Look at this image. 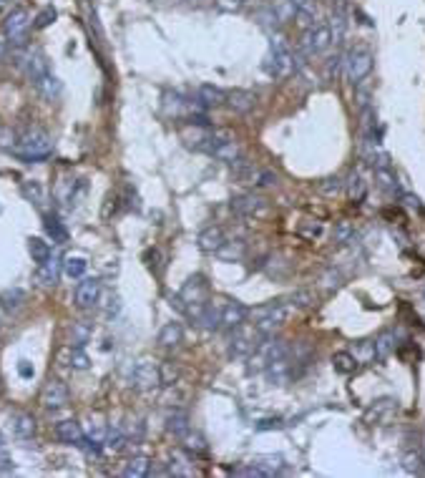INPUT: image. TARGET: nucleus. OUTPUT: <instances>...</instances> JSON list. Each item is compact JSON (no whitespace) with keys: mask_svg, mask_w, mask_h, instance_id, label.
<instances>
[{"mask_svg":"<svg viewBox=\"0 0 425 478\" xmlns=\"http://www.w3.org/2000/svg\"><path fill=\"white\" fill-rule=\"evenodd\" d=\"M171 305H174L176 310H182L184 315L196 320L202 315L204 307L209 305V284H207V279H204L202 275L189 277L187 282H184L182 290H179V295L171 297Z\"/></svg>","mask_w":425,"mask_h":478,"instance_id":"nucleus-1","label":"nucleus"},{"mask_svg":"<svg viewBox=\"0 0 425 478\" xmlns=\"http://www.w3.org/2000/svg\"><path fill=\"white\" fill-rule=\"evenodd\" d=\"M294 310H297L294 302L277 300V302H267V305L257 307V310H249V315L254 318V327L267 338V335H274V330L285 325L287 320L294 315Z\"/></svg>","mask_w":425,"mask_h":478,"instance_id":"nucleus-2","label":"nucleus"},{"mask_svg":"<svg viewBox=\"0 0 425 478\" xmlns=\"http://www.w3.org/2000/svg\"><path fill=\"white\" fill-rule=\"evenodd\" d=\"M232 174L234 179L244 187H249L252 192H259V189H272L279 184L277 174L272 169H265V167H257V164H249V161L239 156L234 164H232Z\"/></svg>","mask_w":425,"mask_h":478,"instance_id":"nucleus-3","label":"nucleus"},{"mask_svg":"<svg viewBox=\"0 0 425 478\" xmlns=\"http://www.w3.org/2000/svg\"><path fill=\"white\" fill-rule=\"evenodd\" d=\"M50 149H53V141H50L48 134L41 131V129H28V131L18 139V144H15L18 159H23L26 164H38V161L48 159Z\"/></svg>","mask_w":425,"mask_h":478,"instance_id":"nucleus-4","label":"nucleus"},{"mask_svg":"<svg viewBox=\"0 0 425 478\" xmlns=\"http://www.w3.org/2000/svg\"><path fill=\"white\" fill-rule=\"evenodd\" d=\"M204 154H209V156H214L216 161H224V164H234L242 156V149H239L237 136L229 129H211Z\"/></svg>","mask_w":425,"mask_h":478,"instance_id":"nucleus-5","label":"nucleus"},{"mask_svg":"<svg viewBox=\"0 0 425 478\" xmlns=\"http://www.w3.org/2000/svg\"><path fill=\"white\" fill-rule=\"evenodd\" d=\"M265 68L270 76L274 78H287L294 71V53L285 43L282 35H272L270 41V56H267Z\"/></svg>","mask_w":425,"mask_h":478,"instance_id":"nucleus-6","label":"nucleus"},{"mask_svg":"<svg viewBox=\"0 0 425 478\" xmlns=\"http://www.w3.org/2000/svg\"><path fill=\"white\" fill-rule=\"evenodd\" d=\"M265 340V335L259 333L254 325L242 322L239 327L232 330V342H229V358H249L257 345Z\"/></svg>","mask_w":425,"mask_h":478,"instance_id":"nucleus-7","label":"nucleus"},{"mask_svg":"<svg viewBox=\"0 0 425 478\" xmlns=\"http://www.w3.org/2000/svg\"><path fill=\"white\" fill-rule=\"evenodd\" d=\"M30 23L33 21H30V13L26 8H13L8 13L6 21H3V35H6V41L13 43V46H23L26 35L30 30Z\"/></svg>","mask_w":425,"mask_h":478,"instance_id":"nucleus-8","label":"nucleus"},{"mask_svg":"<svg viewBox=\"0 0 425 478\" xmlns=\"http://www.w3.org/2000/svg\"><path fill=\"white\" fill-rule=\"evenodd\" d=\"M229 209L237 217H247V219H259L270 212V201L265 199L257 192H247V194H239L229 201Z\"/></svg>","mask_w":425,"mask_h":478,"instance_id":"nucleus-9","label":"nucleus"},{"mask_svg":"<svg viewBox=\"0 0 425 478\" xmlns=\"http://www.w3.org/2000/svg\"><path fill=\"white\" fill-rule=\"evenodd\" d=\"M332 46V33H330V26H312V28H307L305 35H302L300 41V53H305V56H320V53H325V50Z\"/></svg>","mask_w":425,"mask_h":478,"instance_id":"nucleus-10","label":"nucleus"},{"mask_svg":"<svg viewBox=\"0 0 425 478\" xmlns=\"http://www.w3.org/2000/svg\"><path fill=\"white\" fill-rule=\"evenodd\" d=\"M345 68H348V78L355 86H360L372 71V53L368 48H352L345 58Z\"/></svg>","mask_w":425,"mask_h":478,"instance_id":"nucleus-11","label":"nucleus"},{"mask_svg":"<svg viewBox=\"0 0 425 478\" xmlns=\"http://www.w3.org/2000/svg\"><path fill=\"white\" fill-rule=\"evenodd\" d=\"M161 367L151 360H139L131 367V385L136 390H153L161 385Z\"/></svg>","mask_w":425,"mask_h":478,"instance_id":"nucleus-12","label":"nucleus"},{"mask_svg":"<svg viewBox=\"0 0 425 478\" xmlns=\"http://www.w3.org/2000/svg\"><path fill=\"white\" fill-rule=\"evenodd\" d=\"M41 405L46 410H61L68 405V388H66V383L56 380V378H50L46 385H43L41 390Z\"/></svg>","mask_w":425,"mask_h":478,"instance_id":"nucleus-13","label":"nucleus"},{"mask_svg":"<svg viewBox=\"0 0 425 478\" xmlns=\"http://www.w3.org/2000/svg\"><path fill=\"white\" fill-rule=\"evenodd\" d=\"M224 106L234 113H249L252 109L257 106V93H252V91H247V89H232V91H227Z\"/></svg>","mask_w":425,"mask_h":478,"instance_id":"nucleus-14","label":"nucleus"},{"mask_svg":"<svg viewBox=\"0 0 425 478\" xmlns=\"http://www.w3.org/2000/svg\"><path fill=\"white\" fill-rule=\"evenodd\" d=\"M98 297H101V282H98L96 277H86V279L78 282V287H76V305L78 307L88 310V307L96 305Z\"/></svg>","mask_w":425,"mask_h":478,"instance_id":"nucleus-15","label":"nucleus"},{"mask_svg":"<svg viewBox=\"0 0 425 478\" xmlns=\"http://www.w3.org/2000/svg\"><path fill=\"white\" fill-rule=\"evenodd\" d=\"M196 244H199V250L207 252V255H216V252L227 244V235H224L222 227H207V229L199 232Z\"/></svg>","mask_w":425,"mask_h":478,"instance_id":"nucleus-16","label":"nucleus"},{"mask_svg":"<svg viewBox=\"0 0 425 478\" xmlns=\"http://www.w3.org/2000/svg\"><path fill=\"white\" fill-rule=\"evenodd\" d=\"M224 98H227V91H222L219 86L204 84L196 91V106L209 111V109H216V106H224Z\"/></svg>","mask_w":425,"mask_h":478,"instance_id":"nucleus-17","label":"nucleus"},{"mask_svg":"<svg viewBox=\"0 0 425 478\" xmlns=\"http://www.w3.org/2000/svg\"><path fill=\"white\" fill-rule=\"evenodd\" d=\"M249 318V307L242 305V302H227L222 307V327L224 330H234L239 327L242 322H247Z\"/></svg>","mask_w":425,"mask_h":478,"instance_id":"nucleus-18","label":"nucleus"},{"mask_svg":"<svg viewBox=\"0 0 425 478\" xmlns=\"http://www.w3.org/2000/svg\"><path fill=\"white\" fill-rule=\"evenodd\" d=\"M56 438L66 445H81L86 436L78 421H61L56 423Z\"/></svg>","mask_w":425,"mask_h":478,"instance_id":"nucleus-19","label":"nucleus"},{"mask_svg":"<svg viewBox=\"0 0 425 478\" xmlns=\"http://www.w3.org/2000/svg\"><path fill=\"white\" fill-rule=\"evenodd\" d=\"M10 428H13V436L21 438V441H28L35 436V418L28 413H13L10 416Z\"/></svg>","mask_w":425,"mask_h":478,"instance_id":"nucleus-20","label":"nucleus"},{"mask_svg":"<svg viewBox=\"0 0 425 478\" xmlns=\"http://www.w3.org/2000/svg\"><path fill=\"white\" fill-rule=\"evenodd\" d=\"M345 187H348V196L355 204H360V201L368 196V179H365L363 169H352V174H350V179L345 181Z\"/></svg>","mask_w":425,"mask_h":478,"instance_id":"nucleus-21","label":"nucleus"},{"mask_svg":"<svg viewBox=\"0 0 425 478\" xmlns=\"http://www.w3.org/2000/svg\"><path fill=\"white\" fill-rule=\"evenodd\" d=\"M191 430V423H189V413L187 410H171L167 416V433L174 438H184Z\"/></svg>","mask_w":425,"mask_h":478,"instance_id":"nucleus-22","label":"nucleus"},{"mask_svg":"<svg viewBox=\"0 0 425 478\" xmlns=\"http://www.w3.org/2000/svg\"><path fill=\"white\" fill-rule=\"evenodd\" d=\"M61 270H63V259H61V257L50 255V259H46L43 264H38V282L46 284V287L56 284Z\"/></svg>","mask_w":425,"mask_h":478,"instance_id":"nucleus-23","label":"nucleus"},{"mask_svg":"<svg viewBox=\"0 0 425 478\" xmlns=\"http://www.w3.org/2000/svg\"><path fill=\"white\" fill-rule=\"evenodd\" d=\"M26 300H28V295H26V290H21V287H8V290L0 292V307L6 312H10V315L23 310Z\"/></svg>","mask_w":425,"mask_h":478,"instance_id":"nucleus-24","label":"nucleus"},{"mask_svg":"<svg viewBox=\"0 0 425 478\" xmlns=\"http://www.w3.org/2000/svg\"><path fill=\"white\" fill-rule=\"evenodd\" d=\"M33 86H35V91H38V93H41L43 98H46V101H53V98H58L61 96V81H58L56 76H53V73H43L41 78H35L33 81Z\"/></svg>","mask_w":425,"mask_h":478,"instance_id":"nucleus-25","label":"nucleus"},{"mask_svg":"<svg viewBox=\"0 0 425 478\" xmlns=\"http://www.w3.org/2000/svg\"><path fill=\"white\" fill-rule=\"evenodd\" d=\"M184 340V327L182 322H167L159 333V345L161 347H179Z\"/></svg>","mask_w":425,"mask_h":478,"instance_id":"nucleus-26","label":"nucleus"},{"mask_svg":"<svg viewBox=\"0 0 425 478\" xmlns=\"http://www.w3.org/2000/svg\"><path fill=\"white\" fill-rule=\"evenodd\" d=\"M393 353H395V333L385 330V333L377 335L375 342H372V355H375L377 360H385V358H390Z\"/></svg>","mask_w":425,"mask_h":478,"instance_id":"nucleus-27","label":"nucleus"},{"mask_svg":"<svg viewBox=\"0 0 425 478\" xmlns=\"http://www.w3.org/2000/svg\"><path fill=\"white\" fill-rule=\"evenodd\" d=\"M270 13H272L274 23L282 26V23H290L297 15V8L292 6V0H274L270 6Z\"/></svg>","mask_w":425,"mask_h":478,"instance_id":"nucleus-28","label":"nucleus"},{"mask_svg":"<svg viewBox=\"0 0 425 478\" xmlns=\"http://www.w3.org/2000/svg\"><path fill=\"white\" fill-rule=\"evenodd\" d=\"M151 471V458L149 456H133L124 468V476L126 478H144L149 476Z\"/></svg>","mask_w":425,"mask_h":478,"instance_id":"nucleus-29","label":"nucleus"},{"mask_svg":"<svg viewBox=\"0 0 425 478\" xmlns=\"http://www.w3.org/2000/svg\"><path fill=\"white\" fill-rule=\"evenodd\" d=\"M196 322H199L204 330H209V333L211 330H219V327H222V307H214L209 302V305L202 310V315L196 318Z\"/></svg>","mask_w":425,"mask_h":478,"instance_id":"nucleus-30","label":"nucleus"},{"mask_svg":"<svg viewBox=\"0 0 425 478\" xmlns=\"http://www.w3.org/2000/svg\"><path fill=\"white\" fill-rule=\"evenodd\" d=\"M43 227H46L48 237H50V239H53L56 244L68 242V232H66V227H63V222L58 219L56 214H46V222H43Z\"/></svg>","mask_w":425,"mask_h":478,"instance_id":"nucleus-31","label":"nucleus"},{"mask_svg":"<svg viewBox=\"0 0 425 478\" xmlns=\"http://www.w3.org/2000/svg\"><path fill=\"white\" fill-rule=\"evenodd\" d=\"M372 169H375L377 187L385 189V192H390V194H395V192H397V176H395V172L390 169V164H388V167H372Z\"/></svg>","mask_w":425,"mask_h":478,"instance_id":"nucleus-32","label":"nucleus"},{"mask_svg":"<svg viewBox=\"0 0 425 478\" xmlns=\"http://www.w3.org/2000/svg\"><path fill=\"white\" fill-rule=\"evenodd\" d=\"M28 252H30V257H33L35 264H43L46 259H50V255H53L50 244L43 242L41 237H30V239H28Z\"/></svg>","mask_w":425,"mask_h":478,"instance_id":"nucleus-33","label":"nucleus"},{"mask_svg":"<svg viewBox=\"0 0 425 478\" xmlns=\"http://www.w3.org/2000/svg\"><path fill=\"white\" fill-rule=\"evenodd\" d=\"M86 267H88V262H86L84 257H73L68 255L66 259H63V275L70 279H78L86 275Z\"/></svg>","mask_w":425,"mask_h":478,"instance_id":"nucleus-34","label":"nucleus"},{"mask_svg":"<svg viewBox=\"0 0 425 478\" xmlns=\"http://www.w3.org/2000/svg\"><path fill=\"white\" fill-rule=\"evenodd\" d=\"M332 367L340 375H350L357 370V360L350 353H334L332 355Z\"/></svg>","mask_w":425,"mask_h":478,"instance_id":"nucleus-35","label":"nucleus"},{"mask_svg":"<svg viewBox=\"0 0 425 478\" xmlns=\"http://www.w3.org/2000/svg\"><path fill=\"white\" fill-rule=\"evenodd\" d=\"M352 237H355V227L350 222H337L332 229V242L334 244H348L352 242Z\"/></svg>","mask_w":425,"mask_h":478,"instance_id":"nucleus-36","label":"nucleus"},{"mask_svg":"<svg viewBox=\"0 0 425 478\" xmlns=\"http://www.w3.org/2000/svg\"><path fill=\"white\" fill-rule=\"evenodd\" d=\"M106 448L113 450V453H121L126 448V433L121 428H108V436H106Z\"/></svg>","mask_w":425,"mask_h":478,"instance_id":"nucleus-37","label":"nucleus"},{"mask_svg":"<svg viewBox=\"0 0 425 478\" xmlns=\"http://www.w3.org/2000/svg\"><path fill=\"white\" fill-rule=\"evenodd\" d=\"M68 365L73 367V370H86V367L91 365L88 355L84 353V347L70 345V350H68Z\"/></svg>","mask_w":425,"mask_h":478,"instance_id":"nucleus-38","label":"nucleus"},{"mask_svg":"<svg viewBox=\"0 0 425 478\" xmlns=\"http://www.w3.org/2000/svg\"><path fill=\"white\" fill-rule=\"evenodd\" d=\"M400 463H403L405 473H420V471H423V458H420V453H415V450H408V453H403Z\"/></svg>","mask_w":425,"mask_h":478,"instance_id":"nucleus-39","label":"nucleus"},{"mask_svg":"<svg viewBox=\"0 0 425 478\" xmlns=\"http://www.w3.org/2000/svg\"><path fill=\"white\" fill-rule=\"evenodd\" d=\"M23 194H26V199L28 201L38 204V207L46 201V192H43V187L38 184V181H26V184H23Z\"/></svg>","mask_w":425,"mask_h":478,"instance_id":"nucleus-40","label":"nucleus"},{"mask_svg":"<svg viewBox=\"0 0 425 478\" xmlns=\"http://www.w3.org/2000/svg\"><path fill=\"white\" fill-rule=\"evenodd\" d=\"M182 441H184V448H187L189 453H207V441H204L199 433H191V430H189Z\"/></svg>","mask_w":425,"mask_h":478,"instance_id":"nucleus-41","label":"nucleus"},{"mask_svg":"<svg viewBox=\"0 0 425 478\" xmlns=\"http://www.w3.org/2000/svg\"><path fill=\"white\" fill-rule=\"evenodd\" d=\"M345 189V181L340 179V176H328V179L320 181V192L325 196H337Z\"/></svg>","mask_w":425,"mask_h":478,"instance_id":"nucleus-42","label":"nucleus"},{"mask_svg":"<svg viewBox=\"0 0 425 478\" xmlns=\"http://www.w3.org/2000/svg\"><path fill=\"white\" fill-rule=\"evenodd\" d=\"M232 473H234V476H259V478L272 476V473L267 471V468H262L259 463H244V466H239V468H232Z\"/></svg>","mask_w":425,"mask_h":478,"instance_id":"nucleus-43","label":"nucleus"},{"mask_svg":"<svg viewBox=\"0 0 425 478\" xmlns=\"http://www.w3.org/2000/svg\"><path fill=\"white\" fill-rule=\"evenodd\" d=\"M322 232H325L322 222H312V219H307V222L300 227V235L305 237V239H310V242H314V239H320Z\"/></svg>","mask_w":425,"mask_h":478,"instance_id":"nucleus-44","label":"nucleus"},{"mask_svg":"<svg viewBox=\"0 0 425 478\" xmlns=\"http://www.w3.org/2000/svg\"><path fill=\"white\" fill-rule=\"evenodd\" d=\"M70 335H73V345L84 347L86 342H88V338H91V327L84 325V322H73V330H70Z\"/></svg>","mask_w":425,"mask_h":478,"instance_id":"nucleus-45","label":"nucleus"},{"mask_svg":"<svg viewBox=\"0 0 425 478\" xmlns=\"http://www.w3.org/2000/svg\"><path fill=\"white\" fill-rule=\"evenodd\" d=\"M294 18H297V23H300L302 28H312V26H317V10H314V6H307V8H302V10H297V15H294Z\"/></svg>","mask_w":425,"mask_h":478,"instance_id":"nucleus-46","label":"nucleus"},{"mask_svg":"<svg viewBox=\"0 0 425 478\" xmlns=\"http://www.w3.org/2000/svg\"><path fill=\"white\" fill-rule=\"evenodd\" d=\"M330 33H332V43H340L345 35V15L337 10L332 13V23H330Z\"/></svg>","mask_w":425,"mask_h":478,"instance_id":"nucleus-47","label":"nucleus"},{"mask_svg":"<svg viewBox=\"0 0 425 478\" xmlns=\"http://www.w3.org/2000/svg\"><path fill=\"white\" fill-rule=\"evenodd\" d=\"M58 18V13H56V8L53 6H48V8H43L41 13L35 15V28H48L50 23L56 21Z\"/></svg>","mask_w":425,"mask_h":478,"instance_id":"nucleus-48","label":"nucleus"},{"mask_svg":"<svg viewBox=\"0 0 425 478\" xmlns=\"http://www.w3.org/2000/svg\"><path fill=\"white\" fill-rule=\"evenodd\" d=\"M247 0H214V8L219 13H239Z\"/></svg>","mask_w":425,"mask_h":478,"instance_id":"nucleus-49","label":"nucleus"},{"mask_svg":"<svg viewBox=\"0 0 425 478\" xmlns=\"http://www.w3.org/2000/svg\"><path fill=\"white\" fill-rule=\"evenodd\" d=\"M322 284H325L328 290H337V287L342 284L340 272H337V270H328L325 275H322Z\"/></svg>","mask_w":425,"mask_h":478,"instance_id":"nucleus-50","label":"nucleus"},{"mask_svg":"<svg viewBox=\"0 0 425 478\" xmlns=\"http://www.w3.org/2000/svg\"><path fill=\"white\" fill-rule=\"evenodd\" d=\"M294 302L297 307H307V305H312V295L310 292H305V290H300V292H294L292 297H290Z\"/></svg>","mask_w":425,"mask_h":478,"instance_id":"nucleus-51","label":"nucleus"},{"mask_svg":"<svg viewBox=\"0 0 425 478\" xmlns=\"http://www.w3.org/2000/svg\"><path fill=\"white\" fill-rule=\"evenodd\" d=\"M342 61H345V58H342V56H334V58H330V61H328V78L337 76V71H340Z\"/></svg>","mask_w":425,"mask_h":478,"instance_id":"nucleus-52","label":"nucleus"},{"mask_svg":"<svg viewBox=\"0 0 425 478\" xmlns=\"http://www.w3.org/2000/svg\"><path fill=\"white\" fill-rule=\"evenodd\" d=\"M18 373H21L23 378H33V367H30V362L23 360L21 365H18Z\"/></svg>","mask_w":425,"mask_h":478,"instance_id":"nucleus-53","label":"nucleus"},{"mask_svg":"<svg viewBox=\"0 0 425 478\" xmlns=\"http://www.w3.org/2000/svg\"><path fill=\"white\" fill-rule=\"evenodd\" d=\"M292 6L297 8V10H302V8L312 6V0H292Z\"/></svg>","mask_w":425,"mask_h":478,"instance_id":"nucleus-54","label":"nucleus"},{"mask_svg":"<svg viewBox=\"0 0 425 478\" xmlns=\"http://www.w3.org/2000/svg\"><path fill=\"white\" fill-rule=\"evenodd\" d=\"M3 53H6V46H3V43H0V58H3Z\"/></svg>","mask_w":425,"mask_h":478,"instance_id":"nucleus-55","label":"nucleus"},{"mask_svg":"<svg viewBox=\"0 0 425 478\" xmlns=\"http://www.w3.org/2000/svg\"><path fill=\"white\" fill-rule=\"evenodd\" d=\"M0 448H3V436H0Z\"/></svg>","mask_w":425,"mask_h":478,"instance_id":"nucleus-56","label":"nucleus"},{"mask_svg":"<svg viewBox=\"0 0 425 478\" xmlns=\"http://www.w3.org/2000/svg\"><path fill=\"white\" fill-rule=\"evenodd\" d=\"M189 3H199V0H189Z\"/></svg>","mask_w":425,"mask_h":478,"instance_id":"nucleus-57","label":"nucleus"},{"mask_svg":"<svg viewBox=\"0 0 425 478\" xmlns=\"http://www.w3.org/2000/svg\"><path fill=\"white\" fill-rule=\"evenodd\" d=\"M0 6H3V0H0Z\"/></svg>","mask_w":425,"mask_h":478,"instance_id":"nucleus-58","label":"nucleus"},{"mask_svg":"<svg viewBox=\"0 0 425 478\" xmlns=\"http://www.w3.org/2000/svg\"><path fill=\"white\" fill-rule=\"evenodd\" d=\"M3 3H8V0H3Z\"/></svg>","mask_w":425,"mask_h":478,"instance_id":"nucleus-59","label":"nucleus"}]
</instances>
